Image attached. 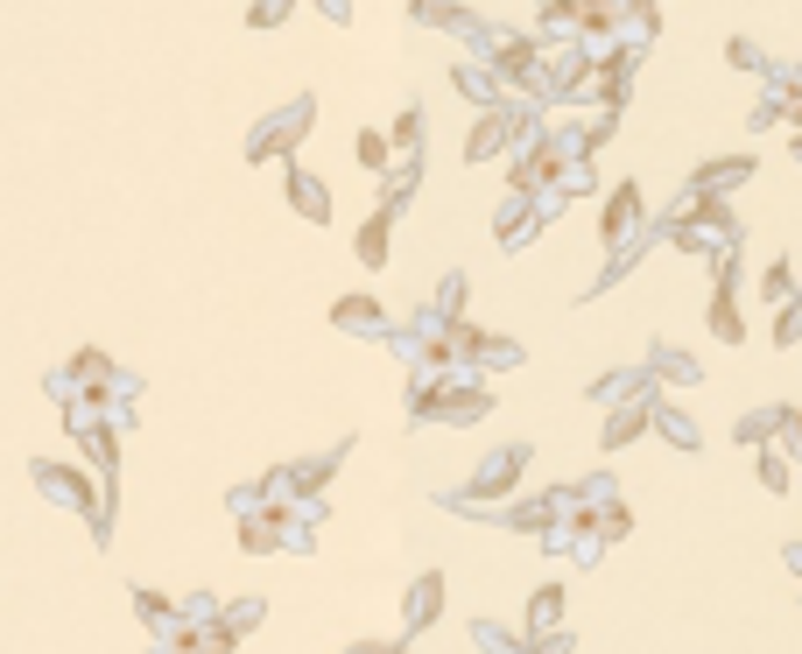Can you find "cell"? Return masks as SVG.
I'll list each match as a JSON object with an SVG mask.
<instances>
[{
	"mask_svg": "<svg viewBox=\"0 0 802 654\" xmlns=\"http://www.w3.org/2000/svg\"><path fill=\"white\" fill-rule=\"evenodd\" d=\"M634 226H641V190H634V184H619L613 190V198H605V218H599V240L605 247H619V240H627V232Z\"/></svg>",
	"mask_w": 802,
	"mask_h": 654,
	"instance_id": "1",
	"label": "cell"
},
{
	"mask_svg": "<svg viewBox=\"0 0 802 654\" xmlns=\"http://www.w3.org/2000/svg\"><path fill=\"white\" fill-rule=\"evenodd\" d=\"M711 331H718L725 345H739V338H747V324H739V303H732V275H718V295H711Z\"/></svg>",
	"mask_w": 802,
	"mask_h": 654,
	"instance_id": "2",
	"label": "cell"
},
{
	"mask_svg": "<svg viewBox=\"0 0 802 654\" xmlns=\"http://www.w3.org/2000/svg\"><path fill=\"white\" fill-rule=\"evenodd\" d=\"M753 176V155H718V162H704V169H697V190H732V184H747Z\"/></svg>",
	"mask_w": 802,
	"mask_h": 654,
	"instance_id": "3",
	"label": "cell"
},
{
	"mask_svg": "<svg viewBox=\"0 0 802 654\" xmlns=\"http://www.w3.org/2000/svg\"><path fill=\"white\" fill-rule=\"evenodd\" d=\"M360 261H366V267H380V261H388V212H380V218H366V232H360Z\"/></svg>",
	"mask_w": 802,
	"mask_h": 654,
	"instance_id": "4",
	"label": "cell"
},
{
	"mask_svg": "<svg viewBox=\"0 0 802 654\" xmlns=\"http://www.w3.org/2000/svg\"><path fill=\"white\" fill-rule=\"evenodd\" d=\"M556 613H563V591H542V599L528 605V633H542V627H549V619H556Z\"/></svg>",
	"mask_w": 802,
	"mask_h": 654,
	"instance_id": "5",
	"label": "cell"
},
{
	"mask_svg": "<svg viewBox=\"0 0 802 654\" xmlns=\"http://www.w3.org/2000/svg\"><path fill=\"white\" fill-rule=\"evenodd\" d=\"M627 437H641V415H613V423H605V451H619Z\"/></svg>",
	"mask_w": 802,
	"mask_h": 654,
	"instance_id": "6",
	"label": "cell"
},
{
	"mask_svg": "<svg viewBox=\"0 0 802 654\" xmlns=\"http://www.w3.org/2000/svg\"><path fill=\"white\" fill-rule=\"evenodd\" d=\"M331 317H338V324H374V317H380V310H374V303H366V295H352V303H338V310H331Z\"/></svg>",
	"mask_w": 802,
	"mask_h": 654,
	"instance_id": "7",
	"label": "cell"
},
{
	"mask_svg": "<svg viewBox=\"0 0 802 654\" xmlns=\"http://www.w3.org/2000/svg\"><path fill=\"white\" fill-rule=\"evenodd\" d=\"M289 190H296V204H303L310 218H324V190H317V184H303V176H289Z\"/></svg>",
	"mask_w": 802,
	"mask_h": 654,
	"instance_id": "8",
	"label": "cell"
},
{
	"mask_svg": "<svg viewBox=\"0 0 802 654\" xmlns=\"http://www.w3.org/2000/svg\"><path fill=\"white\" fill-rule=\"evenodd\" d=\"M415 14H423V22H458V0H415Z\"/></svg>",
	"mask_w": 802,
	"mask_h": 654,
	"instance_id": "9",
	"label": "cell"
},
{
	"mask_svg": "<svg viewBox=\"0 0 802 654\" xmlns=\"http://www.w3.org/2000/svg\"><path fill=\"white\" fill-rule=\"evenodd\" d=\"M761 479L775 486V493H781V486H789V465H781V451H761Z\"/></svg>",
	"mask_w": 802,
	"mask_h": 654,
	"instance_id": "10",
	"label": "cell"
},
{
	"mask_svg": "<svg viewBox=\"0 0 802 654\" xmlns=\"http://www.w3.org/2000/svg\"><path fill=\"white\" fill-rule=\"evenodd\" d=\"M415 121H423V113H401V121H394V148H415V141H423V127H415Z\"/></svg>",
	"mask_w": 802,
	"mask_h": 654,
	"instance_id": "11",
	"label": "cell"
},
{
	"mask_svg": "<svg viewBox=\"0 0 802 654\" xmlns=\"http://www.w3.org/2000/svg\"><path fill=\"white\" fill-rule=\"evenodd\" d=\"M725 56H732V64H739V71H761V50H753V42H739V36H732V42H725Z\"/></svg>",
	"mask_w": 802,
	"mask_h": 654,
	"instance_id": "12",
	"label": "cell"
},
{
	"mask_svg": "<svg viewBox=\"0 0 802 654\" xmlns=\"http://www.w3.org/2000/svg\"><path fill=\"white\" fill-rule=\"evenodd\" d=\"M360 162H366V169H380V162H388V141H380V134H360Z\"/></svg>",
	"mask_w": 802,
	"mask_h": 654,
	"instance_id": "13",
	"label": "cell"
},
{
	"mask_svg": "<svg viewBox=\"0 0 802 654\" xmlns=\"http://www.w3.org/2000/svg\"><path fill=\"white\" fill-rule=\"evenodd\" d=\"M795 338H802V317H795V310H781V317H775V345H795Z\"/></svg>",
	"mask_w": 802,
	"mask_h": 654,
	"instance_id": "14",
	"label": "cell"
},
{
	"mask_svg": "<svg viewBox=\"0 0 802 654\" xmlns=\"http://www.w3.org/2000/svg\"><path fill=\"white\" fill-rule=\"evenodd\" d=\"M296 8V0H261V8H254V28H267V22H281V14H289Z\"/></svg>",
	"mask_w": 802,
	"mask_h": 654,
	"instance_id": "15",
	"label": "cell"
}]
</instances>
